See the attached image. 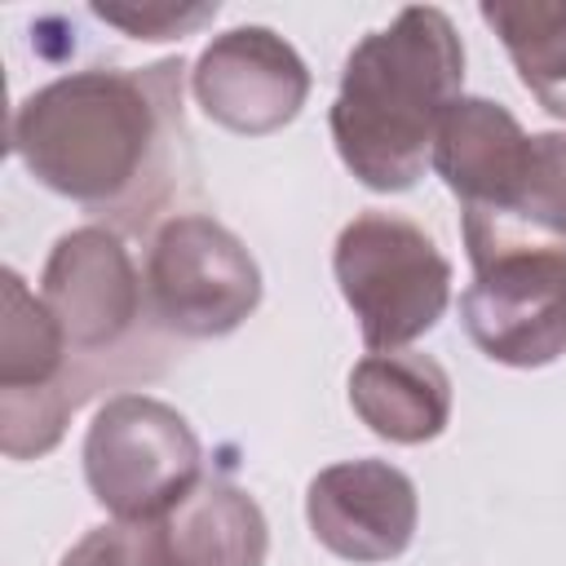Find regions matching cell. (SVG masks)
<instances>
[{"label": "cell", "instance_id": "6da1fadb", "mask_svg": "<svg viewBox=\"0 0 566 566\" xmlns=\"http://www.w3.org/2000/svg\"><path fill=\"white\" fill-rule=\"evenodd\" d=\"M181 71L177 57H164L137 71L57 75L18 102L9 146L44 190L137 234L172 199L190 159Z\"/></svg>", "mask_w": 566, "mask_h": 566}, {"label": "cell", "instance_id": "7a4b0ae2", "mask_svg": "<svg viewBox=\"0 0 566 566\" xmlns=\"http://www.w3.org/2000/svg\"><path fill=\"white\" fill-rule=\"evenodd\" d=\"M464 97V44L433 4H407L380 31H367L345 66L327 111L340 164L380 195L411 190L433 164V137L451 102Z\"/></svg>", "mask_w": 566, "mask_h": 566}, {"label": "cell", "instance_id": "3957f363", "mask_svg": "<svg viewBox=\"0 0 566 566\" xmlns=\"http://www.w3.org/2000/svg\"><path fill=\"white\" fill-rule=\"evenodd\" d=\"M332 274L371 354L407 349L447 314L451 301V261L433 234L385 208H367L345 221L332 248Z\"/></svg>", "mask_w": 566, "mask_h": 566}, {"label": "cell", "instance_id": "277c9868", "mask_svg": "<svg viewBox=\"0 0 566 566\" xmlns=\"http://www.w3.org/2000/svg\"><path fill=\"white\" fill-rule=\"evenodd\" d=\"M84 482L115 522H159L203 482V447L164 398L111 394L84 433Z\"/></svg>", "mask_w": 566, "mask_h": 566}, {"label": "cell", "instance_id": "5b68a950", "mask_svg": "<svg viewBox=\"0 0 566 566\" xmlns=\"http://www.w3.org/2000/svg\"><path fill=\"white\" fill-rule=\"evenodd\" d=\"M150 323L181 340H217L261 305V265L234 230L208 212H172L146 248Z\"/></svg>", "mask_w": 566, "mask_h": 566}, {"label": "cell", "instance_id": "8992f818", "mask_svg": "<svg viewBox=\"0 0 566 566\" xmlns=\"http://www.w3.org/2000/svg\"><path fill=\"white\" fill-rule=\"evenodd\" d=\"M0 279V451L9 460H40L62 442L93 376L75 367L57 318L27 279L18 270Z\"/></svg>", "mask_w": 566, "mask_h": 566}, {"label": "cell", "instance_id": "52a82bcc", "mask_svg": "<svg viewBox=\"0 0 566 566\" xmlns=\"http://www.w3.org/2000/svg\"><path fill=\"white\" fill-rule=\"evenodd\" d=\"M40 301L75 358H115L142 318H150L146 274H137L124 234L111 226H75L53 243L40 274Z\"/></svg>", "mask_w": 566, "mask_h": 566}, {"label": "cell", "instance_id": "ba28073f", "mask_svg": "<svg viewBox=\"0 0 566 566\" xmlns=\"http://www.w3.org/2000/svg\"><path fill=\"white\" fill-rule=\"evenodd\" d=\"M469 340L504 367H548L566 354V252H504L473 265L460 296Z\"/></svg>", "mask_w": 566, "mask_h": 566}, {"label": "cell", "instance_id": "9c48e42d", "mask_svg": "<svg viewBox=\"0 0 566 566\" xmlns=\"http://www.w3.org/2000/svg\"><path fill=\"white\" fill-rule=\"evenodd\" d=\"M190 93L212 124L239 137H270L301 115L310 66L279 31L248 22L208 40L190 71Z\"/></svg>", "mask_w": 566, "mask_h": 566}, {"label": "cell", "instance_id": "30bf717a", "mask_svg": "<svg viewBox=\"0 0 566 566\" xmlns=\"http://www.w3.org/2000/svg\"><path fill=\"white\" fill-rule=\"evenodd\" d=\"M305 517L327 553L371 566L407 553L420 522V500L416 482L398 464L358 455L314 473L305 491Z\"/></svg>", "mask_w": 566, "mask_h": 566}, {"label": "cell", "instance_id": "8fae6325", "mask_svg": "<svg viewBox=\"0 0 566 566\" xmlns=\"http://www.w3.org/2000/svg\"><path fill=\"white\" fill-rule=\"evenodd\" d=\"M469 261L504 252H566V133H531L517 177L482 208L460 212Z\"/></svg>", "mask_w": 566, "mask_h": 566}, {"label": "cell", "instance_id": "7c38bea8", "mask_svg": "<svg viewBox=\"0 0 566 566\" xmlns=\"http://www.w3.org/2000/svg\"><path fill=\"white\" fill-rule=\"evenodd\" d=\"M349 407L376 438L420 447L451 420V376L438 358L416 349L367 354L349 371Z\"/></svg>", "mask_w": 566, "mask_h": 566}, {"label": "cell", "instance_id": "4fadbf2b", "mask_svg": "<svg viewBox=\"0 0 566 566\" xmlns=\"http://www.w3.org/2000/svg\"><path fill=\"white\" fill-rule=\"evenodd\" d=\"M531 133L504 102L491 97H460L438 124L433 137V172L464 208L491 203L522 168Z\"/></svg>", "mask_w": 566, "mask_h": 566}, {"label": "cell", "instance_id": "5bb4252c", "mask_svg": "<svg viewBox=\"0 0 566 566\" xmlns=\"http://www.w3.org/2000/svg\"><path fill=\"white\" fill-rule=\"evenodd\" d=\"M159 526L172 566H265L270 553L261 504L226 478H203Z\"/></svg>", "mask_w": 566, "mask_h": 566}, {"label": "cell", "instance_id": "9a60e30c", "mask_svg": "<svg viewBox=\"0 0 566 566\" xmlns=\"http://www.w3.org/2000/svg\"><path fill=\"white\" fill-rule=\"evenodd\" d=\"M482 22L500 35L526 93L566 119V0H486Z\"/></svg>", "mask_w": 566, "mask_h": 566}, {"label": "cell", "instance_id": "2e32d148", "mask_svg": "<svg viewBox=\"0 0 566 566\" xmlns=\"http://www.w3.org/2000/svg\"><path fill=\"white\" fill-rule=\"evenodd\" d=\"M62 566H172V553H168L159 522H115L111 517V522L93 526L80 544H71Z\"/></svg>", "mask_w": 566, "mask_h": 566}, {"label": "cell", "instance_id": "e0dca14e", "mask_svg": "<svg viewBox=\"0 0 566 566\" xmlns=\"http://www.w3.org/2000/svg\"><path fill=\"white\" fill-rule=\"evenodd\" d=\"M93 18L133 40H177L217 18V4H93Z\"/></svg>", "mask_w": 566, "mask_h": 566}]
</instances>
